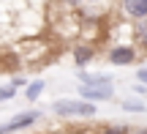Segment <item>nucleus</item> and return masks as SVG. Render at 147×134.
<instances>
[{
  "mask_svg": "<svg viewBox=\"0 0 147 134\" xmlns=\"http://www.w3.org/2000/svg\"><path fill=\"white\" fill-rule=\"evenodd\" d=\"M120 8L131 19H144L147 16V0H120Z\"/></svg>",
  "mask_w": 147,
  "mask_h": 134,
  "instance_id": "39448f33",
  "label": "nucleus"
},
{
  "mask_svg": "<svg viewBox=\"0 0 147 134\" xmlns=\"http://www.w3.org/2000/svg\"><path fill=\"white\" fill-rule=\"evenodd\" d=\"M79 82H112L109 74H87V71H79Z\"/></svg>",
  "mask_w": 147,
  "mask_h": 134,
  "instance_id": "9d476101",
  "label": "nucleus"
},
{
  "mask_svg": "<svg viewBox=\"0 0 147 134\" xmlns=\"http://www.w3.org/2000/svg\"><path fill=\"white\" fill-rule=\"evenodd\" d=\"M142 49H144V52H147V44H144V47H142Z\"/></svg>",
  "mask_w": 147,
  "mask_h": 134,
  "instance_id": "6ab92c4d",
  "label": "nucleus"
},
{
  "mask_svg": "<svg viewBox=\"0 0 147 134\" xmlns=\"http://www.w3.org/2000/svg\"><path fill=\"white\" fill-rule=\"evenodd\" d=\"M44 88H47V82H44V80H36V82H30V85H27V90H25L27 101H36V99L44 93Z\"/></svg>",
  "mask_w": 147,
  "mask_h": 134,
  "instance_id": "0eeeda50",
  "label": "nucleus"
},
{
  "mask_svg": "<svg viewBox=\"0 0 147 134\" xmlns=\"http://www.w3.org/2000/svg\"><path fill=\"white\" fill-rule=\"evenodd\" d=\"M123 110H128V112H147V107L142 101H120Z\"/></svg>",
  "mask_w": 147,
  "mask_h": 134,
  "instance_id": "f8f14e48",
  "label": "nucleus"
},
{
  "mask_svg": "<svg viewBox=\"0 0 147 134\" xmlns=\"http://www.w3.org/2000/svg\"><path fill=\"white\" fill-rule=\"evenodd\" d=\"M68 134H87V131H68Z\"/></svg>",
  "mask_w": 147,
  "mask_h": 134,
  "instance_id": "f3484780",
  "label": "nucleus"
},
{
  "mask_svg": "<svg viewBox=\"0 0 147 134\" xmlns=\"http://www.w3.org/2000/svg\"><path fill=\"white\" fill-rule=\"evenodd\" d=\"M63 3H65V5H76V8H79V5H84L87 0H63Z\"/></svg>",
  "mask_w": 147,
  "mask_h": 134,
  "instance_id": "2eb2a0df",
  "label": "nucleus"
},
{
  "mask_svg": "<svg viewBox=\"0 0 147 134\" xmlns=\"http://www.w3.org/2000/svg\"><path fill=\"white\" fill-rule=\"evenodd\" d=\"M14 96H16V88L11 85V82L8 85H0V101H11Z\"/></svg>",
  "mask_w": 147,
  "mask_h": 134,
  "instance_id": "9b49d317",
  "label": "nucleus"
},
{
  "mask_svg": "<svg viewBox=\"0 0 147 134\" xmlns=\"http://www.w3.org/2000/svg\"><path fill=\"white\" fill-rule=\"evenodd\" d=\"M52 112L60 118H93L95 107L87 99H57L52 104Z\"/></svg>",
  "mask_w": 147,
  "mask_h": 134,
  "instance_id": "f257e3e1",
  "label": "nucleus"
},
{
  "mask_svg": "<svg viewBox=\"0 0 147 134\" xmlns=\"http://www.w3.org/2000/svg\"><path fill=\"white\" fill-rule=\"evenodd\" d=\"M87 3H104V0H87Z\"/></svg>",
  "mask_w": 147,
  "mask_h": 134,
  "instance_id": "a211bd4d",
  "label": "nucleus"
},
{
  "mask_svg": "<svg viewBox=\"0 0 147 134\" xmlns=\"http://www.w3.org/2000/svg\"><path fill=\"white\" fill-rule=\"evenodd\" d=\"M136 58H139V52L134 44H117L106 52V60L112 66H131V63H136Z\"/></svg>",
  "mask_w": 147,
  "mask_h": 134,
  "instance_id": "7ed1b4c3",
  "label": "nucleus"
},
{
  "mask_svg": "<svg viewBox=\"0 0 147 134\" xmlns=\"http://www.w3.org/2000/svg\"><path fill=\"white\" fill-rule=\"evenodd\" d=\"M38 118H41V115H38L36 110H30V112H19V115H14L11 120H5V123L0 126V134H16V131L27 129V126H33Z\"/></svg>",
  "mask_w": 147,
  "mask_h": 134,
  "instance_id": "20e7f679",
  "label": "nucleus"
},
{
  "mask_svg": "<svg viewBox=\"0 0 147 134\" xmlns=\"http://www.w3.org/2000/svg\"><path fill=\"white\" fill-rule=\"evenodd\" d=\"M131 134H147V126H136V129L131 126Z\"/></svg>",
  "mask_w": 147,
  "mask_h": 134,
  "instance_id": "dca6fc26",
  "label": "nucleus"
},
{
  "mask_svg": "<svg viewBox=\"0 0 147 134\" xmlns=\"http://www.w3.org/2000/svg\"><path fill=\"white\" fill-rule=\"evenodd\" d=\"M134 30H136L139 47H144V44H147V16H144V19H134Z\"/></svg>",
  "mask_w": 147,
  "mask_h": 134,
  "instance_id": "6e6552de",
  "label": "nucleus"
},
{
  "mask_svg": "<svg viewBox=\"0 0 147 134\" xmlns=\"http://www.w3.org/2000/svg\"><path fill=\"white\" fill-rule=\"evenodd\" d=\"M93 58H95V47H90V44H76V47H74V63H76L79 69H84Z\"/></svg>",
  "mask_w": 147,
  "mask_h": 134,
  "instance_id": "423d86ee",
  "label": "nucleus"
},
{
  "mask_svg": "<svg viewBox=\"0 0 147 134\" xmlns=\"http://www.w3.org/2000/svg\"><path fill=\"white\" fill-rule=\"evenodd\" d=\"M98 134H131V126H125V123H109V126H104Z\"/></svg>",
  "mask_w": 147,
  "mask_h": 134,
  "instance_id": "1a4fd4ad",
  "label": "nucleus"
},
{
  "mask_svg": "<svg viewBox=\"0 0 147 134\" xmlns=\"http://www.w3.org/2000/svg\"><path fill=\"white\" fill-rule=\"evenodd\" d=\"M79 99H87V101H109L115 99V85L112 82H82L79 85Z\"/></svg>",
  "mask_w": 147,
  "mask_h": 134,
  "instance_id": "f03ea898",
  "label": "nucleus"
},
{
  "mask_svg": "<svg viewBox=\"0 0 147 134\" xmlns=\"http://www.w3.org/2000/svg\"><path fill=\"white\" fill-rule=\"evenodd\" d=\"M136 80L142 82V85H147V66H144V69H139V71H136Z\"/></svg>",
  "mask_w": 147,
  "mask_h": 134,
  "instance_id": "ddd939ff",
  "label": "nucleus"
},
{
  "mask_svg": "<svg viewBox=\"0 0 147 134\" xmlns=\"http://www.w3.org/2000/svg\"><path fill=\"white\" fill-rule=\"evenodd\" d=\"M11 85H14V88H16V90H19V88H22V85H25V80H22V77H14V80H11Z\"/></svg>",
  "mask_w": 147,
  "mask_h": 134,
  "instance_id": "4468645a",
  "label": "nucleus"
}]
</instances>
